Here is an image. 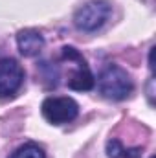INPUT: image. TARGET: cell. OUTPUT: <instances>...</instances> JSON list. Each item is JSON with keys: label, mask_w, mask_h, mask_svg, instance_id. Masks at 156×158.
I'll list each match as a JSON object with an SVG mask.
<instances>
[{"label": "cell", "mask_w": 156, "mask_h": 158, "mask_svg": "<svg viewBox=\"0 0 156 158\" xmlns=\"http://www.w3.org/2000/svg\"><path fill=\"white\" fill-rule=\"evenodd\" d=\"M17 44H18V52L24 57H35L44 48V37L37 30H22L17 35Z\"/></svg>", "instance_id": "obj_6"}, {"label": "cell", "mask_w": 156, "mask_h": 158, "mask_svg": "<svg viewBox=\"0 0 156 158\" xmlns=\"http://www.w3.org/2000/svg\"><path fill=\"white\" fill-rule=\"evenodd\" d=\"M9 158H46V155H44L42 147L30 142V143H24L18 149H15Z\"/></svg>", "instance_id": "obj_8"}, {"label": "cell", "mask_w": 156, "mask_h": 158, "mask_svg": "<svg viewBox=\"0 0 156 158\" xmlns=\"http://www.w3.org/2000/svg\"><path fill=\"white\" fill-rule=\"evenodd\" d=\"M79 114V105L72 98H48L42 103V116L53 125H63Z\"/></svg>", "instance_id": "obj_3"}, {"label": "cell", "mask_w": 156, "mask_h": 158, "mask_svg": "<svg viewBox=\"0 0 156 158\" xmlns=\"http://www.w3.org/2000/svg\"><path fill=\"white\" fill-rule=\"evenodd\" d=\"M107 155L109 158H140L142 156V147H123L121 142L112 138L107 142Z\"/></svg>", "instance_id": "obj_7"}, {"label": "cell", "mask_w": 156, "mask_h": 158, "mask_svg": "<svg viewBox=\"0 0 156 158\" xmlns=\"http://www.w3.org/2000/svg\"><path fill=\"white\" fill-rule=\"evenodd\" d=\"M63 57H70L76 63V70H74V74L68 79V86L72 90H79V92L90 90L94 86V76H92L84 57L79 53L76 48H72V46H64L63 48Z\"/></svg>", "instance_id": "obj_5"}, {"label": "cell", "mask_w": 156, "mask_h": 158, "mask_svg": "<svg viewBox=\"0 0 156 158\" xmlns=\"http://www.w3.org/2000/svg\"><path fill=\"white\" fill-rule=\"evenodd\" d=\"M97 86L105 98L114 99V101H121L129 98L134 90L130 76L117 64H109L107 68H103L97 79Z\"/></svg>", "instance_id": "obj_1"}, {"label": "cell", "mask_w": 156, "mask_h": 158, "mask_svg": "<svg viewBox=\"0 0 156 158\" xmlns=\"http://www.w3.org/2000/svg\"><path fill=\"white\" fill-rule=\"evenodd\" d=\"M151 158H153V156H151Z\"/></svg>", "instance_id": "obj_9"}, {"label": "cell", "mask_w": 156, "mask_h": 158, "mask_svg": "<svg viewBox=\"0 0 156 158\" xmlns=\"http://www.w3.org/2000/svg\"><path fill=\"white\" fill-rule=\"evenodd\" d=\"M110 13L112 6L109 0H90L76 11L74 24L81 31H96L109 20Z\"/></svg>", "instance_id": "obj_2"}, {"label": "cell", "mask_w": 156, "mask_h": 158, "mask_svg": "<svg viewBox=\"0 0 156 158\" xmlns=\"http://www.w3.org/2000/svg\"><path fill=\"white\" fill-rule=\"evenodd\" d=\"M24 83V70L22 66L11 59H0V98H11L18 92Z\"/></svg>", "instance_id": "obj_4"}]
</instances>
